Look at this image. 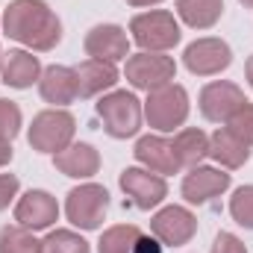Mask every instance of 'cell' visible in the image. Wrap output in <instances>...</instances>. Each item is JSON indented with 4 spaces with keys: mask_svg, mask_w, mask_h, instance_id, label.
<instances>
[{
    "mask_svg": "<svg viewBox=\"0 0 253 253\" xmlns=\"http://www.w3.org/2000/svg\"><path fill=\"white\" fill-rule=\"evenodd\" d=\"M242 3H245V6H251V9H253V0H242Z\"/></svg>",
    "mask_w": 253,
    "mask_h": 253,
    "instance_id": "35",
    "label": "cell"
},
{
    "mask_svg": "<svg viewBox=\"0 0 253 253\" xmlns=\"http://www.w3.org/2000/svg\"><path fill=\"white\" fill-rule=\"evenodd\" d=\"M230 183H233V177H230L227 171L197 165V168H191L189 174L183 177V189L180 191H183L186 203H191V206H203V203H209L212 197L224 194V191L230 189Z\"/></svg>",
    "mask_w": 253,
    "mask_h": 253,
    "instance_id": "13",
    "label": "cell"
},
{
    "mask_svg": "<svg viewBox=\"0 0 253 253\" xmlns=\"http://www.w3.org/2000/svg\"><path fill=\"white\" fill-rule=\"evenodd\" d=\"M0 77L9 88H30L42 77V62L30 50H6L0 56Z\"/></svg>",
    "mask_w": 253,
    "mask_h": 253,
    "instance_id": "18",
    "label": "cell"
},
{
    "mask_svg": "<svg viewBox=\"0 0 253 253\" xmlns=\"http://www.w3.org/2000/svg\"><path fill=\"white\" fill-rule=\"evenodd\" d=\"M74 71H77L80 97H97V94H103L106 88H112L118 83V68H115V62L85 59L83 65H77Z\"/></svg>",
    "mask_w": 253,
    "mask_h": 253,
    "instance_id": "19",
    "label": "cell"
},
{
    "mask_svg": "<svg viewBox=\"0 0 253 253\" xmlns=\"http://www.w3.org/2000/svg\"><path fill=\"white\" fill-rule=\"evenodd\" d=\"M230 215L239 227L253 230V186H242L230 197Z\"/></svg>",
    "mask_w": 253,
    "mask_h": 253,
    "instance_id": "26",
    "label": "cell"
},
{
    "mask_svg": "<svg viewBox=\"0 0 253 253\" xmlns=\"http://www.w3.org/2000/svg\"><path fill=\"white\" fill-rule=\"evenodd\" d=\"M74 132H77V118L68 109H44L33 118L27 141L33 150L56 156L59 150H65L74 141Z\"/></svg>",
    "mask_w": 253,
    "mask_h": 253,
    "instance_id": "5",
    "label": "cell"
},
{
    "mask_svg": "<svg viewBox=\"0 0 253 253\" xmlns=\"http://www.w3.org/2000/svg\"><path fill=\"white\" fill-rule=\"evenodd\" d=\"M53 165L56 171L65 177H74V180H88L100 171V153L85 144V141H77V144H68L65 150H59L53 156Z\"/></svg>",
    "mask_w": 253,
    "mask_h": 253,
    "instance_id": "17",
    "label": "cell"
},
{
    "mask_svg": "<svg viewBox=\"0 0 253 253\" xmlns=\"http://www.w3.org/2000/svg\"><path fill=\"white\" fill-rule=\"evenodd\" d=\"M180 18L191 30H209L224 15V0H177Z\"/></svg>",
    "mask_w": 253,
    "mask_h": 253,
    "instance_id": "21",
    "label": "cell"
},
{
    "mask_svg": "<svg viewBox=\"0 0 253 253\" xmlns=\"http://www.w3.org/2000/svg\"><path fill=\"white\" fill-rule=\"evenodd\" d=\"M18 177L15 174H0V212L15 200V194H18Z\"/></svg>",
    "mask_w": 253,
    "mask_h": 253,
    "instance_id": "30",
    "label": "cell"
},
{
    "mask_svg": "<svg viewBox=\"0 0 253 253\" xmlns=\"http://www.w3.org/2000/svg\"><path fill=\"white\" fill-rule=\"evenodd\" d=\"M209 156L221 165V168H242L248 159H251V144H245L236 132H230L227 126H218L212 135H209Z\"/></svg>",
    "mask_w": 253,
    "mask_h": 253,
    "instance_id": "20",
    "label": "cell"
},
{
    "mask_svg": "<svg viewBox=\"0 0 253 253\" xmlns=\"http://www.w3.org/2000/svg\"><path fill=\"white\" fill-rule=\"evenodd\" d=\"M129 33H132V42L147 53H165L174 44H180V36H183L177 18L171 12H165V9L135 15L129 21Z\"/></svg>",
    "mask_w": 253,
    "mask_h": 253,
    "instance_id": "3",
    "label": "cell"
},
{
    "mask_svg": "<svg viewBox=\"0 0 253 253\" xmlns=\"http://www.w3.org/2000/svg\"><path fill=\"white\" fill-rule=\"evenodd\" d=\"M132 253H162V242L156 239V236H138V242H135V248Z\"/></svg>",
    "mask_w": 253,
    "mask_h": 253,
    "instance_id": "31",
    "label": "cell"
},
{
    "mask_svg": "<svg viewBox=\"0 0 253 253\" xmlns=\"http://www.w3.org/2000/svg\"><path fill=\"white\" fill-rule=\"evenodd\" d=\"M59 218V203L50 191L44 189H30L15 206V221L27 230H47Z\"/></svg>",
    "mask_w": 253,
    "mask_h": 253,
    "instance_id": "12",
    "label": "cell"
},
{
    "mask_svg": "<svg viewBox=\"0 0 253 253\" xmlns=\"http://www.w3.org/2000/svg\"><path fill=\"white\" fill-rule=\"evenodd\" d=\"M12 162V141H0V168Z\"/></svg>",
    "mask_w": 253,
    "mask_h": 253,
    "instance_id": "32",
    "label": "cell"
},
{
    "mask_svg": "<svg viewBox=\"0 0 253 253\" xmlns=\"http://www.w3.org/2000/svg\"><path fill=\"white\" fill-rule=\"evenodd\" d=\"M245 74H248V83H251V88H253V56L248 59V65H245Z\"/></svg>",
    "mask_w": 253,
    "mask_h": 253,
    "instance_id": "34",
    "label": "cell"
},
{
    "mask_svg": "<svg viewBox=\"0 0 253 253\" xmlns=\"http://www.w3.org/2000/svg\"><path fill=\"white\" fill-rule=\"evenodd\" d=\"M183 62H186V68L194 77H215V74L230 68L233 50L221 39H197V42H191L186 47Z\"/></svg>",
    "mask_w": 253,
    "mask_h": 253,
    "instance_id": "9",
    "label": "cell"
},
{
    "mask_svg": "<svg viewBox=\"0 0 253 253\" xmlns=\"http://www.w3.org/2000/svg\"><path fill=\"white\" fill-rule=\"evenodd\" d=\"M144 118L159 132H174L189 118V91L177 83H168L162 88L147 91L144 100Z\"/></svg>",
    "mask_w": 253,
    "mask_h": 253,
    "instance_id": "2",
    "label": "cell"
},
{
    "mask_svg": "<svg viewBox=\"0 0 253 253\" xmlns=\"http://www.w3.org/2000/svg\"><path fill=\"white\" fill-rule=\"evenodd\" d=\"M124 77L126 83L138 91H153V88H162L168 83H174L177 77V62L171 56H162V53H135L126 59L124 68Z\"/></svg>",
    "mask_w": 253,
    "mask_h": 253,
    "instance_id": "7",
    "label": "cell"
},
{
    "mask_svg": "<svg viewBox=\"0 0 253 253\" xmlns=\"http://www.w3.org/2000/svg\"><path fill=\"white\" fill-rule=\"evenodd\" d=\"M97 115L112 138H132L141 129L144 106L132 91H109L97 100Z\"/></svg>",
    "mask_w": 253,
    "mask_h": 253,
    "instance_id": "4",
    "label": "cell"
},
{
    "mask_svg": "<svg viewBox=\"0 0 253 253\" xmlns=\"http://www.w3.org/2000/svg\"><path fill=\"white\" fill-rule=\"evenodd\" d=\"M227 129H230V132H236L245 144H251V147H253V103H242V106L230 115Z\"/></svg>",
    "mask_w": 253,
    "mask_h": 253,
    "instance_id": "27",
    "label": "cell"
},
{
    "mask_svg": "<svg viewBox=\"0 0 253 253\" xmlns=\"http://www.w3.org/2000/svg\"><path fill=\"white\" fill-rule=\"evenodd\" d=\"M42 248H44V253H91L88 242L74 230H53L42 242Z\"/></svg>",
    "mask_w": 253,
    "mask_h": 253,
    "instance_id": "25",
    "label": "cell"
},
{
    "mask_svg": "<svg viewBox=\"0 0 253 253\" xmlns=\"http://www.w3.org/2000/svg\"><path fill=\"white\" fill-rule=\"evenodd\" d=\"M106 212H109V191L97 183H83L65 197V215L80 230H97L106 221Z\"/></svg>",
    "mask_w": 253,
    "mask_h": 253,
    "instance_id": "6",
    "label": "cell"
},
{
    "mask_svg": "<svg viewBox=\"0 0 253 253\" xmlns=\"http://www.w3.org/2000/svg\"><path fill=\"white\" fill-rule=\"evenodd\" d=\"M212 253H248L245 242L233 233H218L215 236V245H212Z\"/></svg>",
    "mask_w": 253,
    "mask_h": 253,
    "instance_id": "29",
    "label": "cell"
},
{
    "mask_svg": "<svg viewBox=\"0 0 253 253\" xmlns=\"http://www.w3.org/2000/svg\"><path fill=\"white\" fill-rule=\"evenodd\" d=\"M129 6H156V3H162V0H126Z\"/></svg>",
    "mask_w": 253,
    "mask_h": 253,
    "instance_id": "33",
    "label": "cell"
},
{
    "mask_svg": "<svg viewBox=\"0 0 253 253\" xmlns=\"http://www.w3.org/2000/svg\"><path fill=\"white\" fill-rule=\"evenodd\" d=\"M138 236H141V230L135 224H115L100 236L97 253H132Z\"/></svg>",
    "mask_w": 253,
    "mask_h": 253,
    "instance_id": "23",
    "label": "cell"
},
{
    "mask_svg": "<svg viewBox=\"0 0 253 253\" xmlns=\"http://www.w3.org/2000/svg\"><path fill=\"white\" fill-rule=\"evenodd\" d=\"M174 150H177L183 168H197L209 156V135L203 129H197V126L180 129L177 138H174Z\"/></svg>",
    "mask_w": 253,
    "mask_h": 253,
    "instance_id": "22",
    "label": "cell"
},
{
    "mask_svg": "<svg viewBox=\"0 0 253 253\" xmlns=\"http://www.w3.org/2000/svg\"><path fill=\"white\" fill-rule=\"evenodd\" d=\"M39 94H42V100L53 103L56 109L74 103V100L80 97L77 71L68 68V65H50V68H44L42 77H39Z\"/></svg>",
    "mask_w": 253,
    "mask_h": 253,
    "instance_id": "16",
    "label": "cell"
},
{
    "mask_svg": "<svg viewBox=\"0 0 253 253\" xmlns=\"http://www.w3.org/2000/svg\"><path fill=\"white\" fill-rule=\"evenodd\" d=\"M242 103H248L245 91H242L236 83H227V80H215V83L203 85V91H200V97H197L200 115H203L206 121H215V124L230 121V115H233Z\"/></svg>",
    "mask_w": 253,
    "mask_h": 253,
    "instance_id": "10",
    "label": "cell"
},
{
    "mask_svg": "<svg viewBox=\"0 0 253 253\" xmlns=\"http://www.w3.org/2000/svg\"><path fill=\"white\" fill-rule=\"evenodd\" d=\"M132 153H135V159L147 171H153L159 177H168V174H180L183 171V162H180V156L174 150V141H168L162 135H141L135 141V150Z\"/></svg>",
    "mask_w": 253,
    "mask_h": 253,
    "instance_id": "15",
    "label": "cell"
},
{
    "mask_svg": "<svg viewBox=\"0 0 253 253\" xmlns=\"http://www.w3.org/2000/svg\"><path fill=\"white\" fill-rule=\"evenodd\" d=\"M0 253H44V248L33 236V230L12 224V227L0 230Z\"/></svg>",
    "mask_w": 253,
    "mask_h": 253,
    "instance_id": "24",
    "label": "cell"
},
{
    "mask_svg": "<svg viewBox=\"0 0 253 253\" xmlns=\"http://www.w3.org/2000/svg\"><path fill=\"white\" fill-rule=\"evenodd\" d=\"M83 47H85L88 59H103V62H121L129 56V39H126L124 27H118V24L91 27Z\"/></svg>",
    "mask_w": 253,
    "mask_h": 253,
    "instance_id": "14",
    "label": "cell"
},
{
    "mask_svg": "<svg viewBox=\"0 0 253 253\" xmlns=\"http://www.w3.org/2000/svg\"><path fill=\"white\" fill-rule=\"evenodd\" d=\"M150 233L162 242V248H183L197 233V218L186 206H165L153 215Z\"/></svg>",
    "mask_w": 253,
    "mask_h": 253,
    "instance_id": "8",
    "label": "cell"
},
{
    "mask_svg": "<svg viewBox=\"0 0 253 253\" xmlns=\"http://www.w3.org/2000/svg\"><path fill=\"white\" fill-rule=\"evenodd\" d=\"M21 132V109L12 100L0 97V141H12Z\"/></svg>",
    "mask_w": 253,
    "mask_h": 253,
    "instance_id": "28",
    "label": "cell"
},
{
    "mask_svg": "<svg viewBox=\"0 0 253 253\" xmlns=\"http://www.w3.org/2000/svg\"><path fill=\"white\" fill-rule=\"evenodd\" d=\"M124 194L138 206V209H153L168 197V183L165 177L147 171V168H124L118 177Z\"/></svg>",
    "mask_w": 253,
    "mask_h": 253,
    "instance_id": "11",
    "label": "cell"
},
{
    "mask_svg": "<svg viewBox=\"0 0 253 253\" xmlns=\"http://www.w3.org/2000/svg\"><path fill=\"white\" fill-rule=\"evenodd\" d=\"M3 33L18 44L44 53L62 42V21L44 0H12L3 12Z\"/></svg>",
    "mask_w": 253,
    "mask_h": 253,
    "instance_id": "1",
    "label": "cell"
}]
</instances>
